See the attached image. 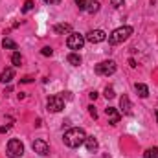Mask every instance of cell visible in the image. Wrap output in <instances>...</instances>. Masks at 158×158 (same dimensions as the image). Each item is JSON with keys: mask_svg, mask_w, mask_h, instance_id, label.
Segmentation results:
<instances>
[{"mask_svg": "<svg viewBox=\"0 0 158 158\" xmlns=\"http://www.w3.org/2000/svg\"><path fill=\"white\" fill-rule=\"evenodd\" d=\"M85 140H86V132H85L83 129H79V127L68 129V131L64 132V136H63L64 145H68V147H72V149H76V147H79V145H83Z\"/></svg>", "mask_w": 158, "mask_h": 158, "instance_id": "cell-1", "label": "cell"}, {"mask_svg": "<svg viewBox=\"0 0 158 158\" xmlns=\"http://www.w3.org/2000/svg\"><path fill=\"white\" fill-rule=\"evenodd\" d=\"M132 35V28L131 26H121V28H116L107 39H109V44H121L123 40H127L129 37Z\"/></svg>", "mask_w": 158, "mask_h": 158, "instance_id": "cell-2", "label": "cell"}, {"mask_svg": "<svg viewBox=\"0 0 158 158\" xmlns=\"http://www.w3.org/2000/svg\"><path fill=\"white\" fill-rule=\"evenodd\" d=\"M116 68H118V64H116V61H112V59H109V61H101V63H98L96 64V74L98 76H112L114 72H116Z\"/></svg>", "mask_w": 158, "mask_h": 158, "instance_id": "cell-3", "label": "cell"}, {"mask_svg": "<svg viewBox=\"0 0 158 158\" xmlns=\"http://www.w3.org/2000/svg\"><path fill=\"white\" fill-rule=\"evenodd\" d=\"M24 155V145L20 140H9L7 142V156L9 158H20Z\"/></svg>", "mask_w": 158, "mask_h": 158, "instance_id": "cell-4", "label": "cell"}, {"mask_svg": "<svg viewBox=\"0 0 158 158\" xmlns=\"http://www.w3.org/2000/svg\"><path fill=\"white\" fill-rule=\"evenodd\" d=\"M66 46L70 50H81L85 46V35H81L77 31H72L68 35V39H66Z\"/></svg>", "mask_w": 158, "mask_h": 158, "instance_id": "cell-5", "label": "cell"}, {"mask_svg": "<svg viewBox=\"0 0 158 158\" xmlns=\"http://www.w3.org/2000/svg\"><path fill=\"white\" fill-rule=\"evenodd\" d=\"M46 107H48V110L50 112H61L63 109H64V99H63V96H52V98H48V101H46Z\"/></svg>", "mask_w": 158, "mask_h": 158, "instance_id": "cell-6", "label": "cell"}, {"mask_svg": "<svg viewBox=\"0 0 158 158\" xmlns=\"http://www.w3.org/2000/svg\"><path fill=\"white\" fill-rule=\"evenodd\" d=\"M85 40L92 42V44H98V42H103L107 40V33L103 30H90L86 35H85Z\"/></svg>", "mask_w": 158, "mask_h": 158, "instance_id": "cell-7", "label": "cell"}, {"mask_svg": "<svg viewBox=\"0 0 158 158\" xmlns=\"http://www.w3.org/2000/svg\"><path fill=\"white\" fill-rule=\"evenodd\" d=\"M31 147H33V151L40 155V156H48L50 155V145L44 142V140H35L33 143H31Z\"/></svg>", "mask_w": 158, "mask_h": 158, "instance_id": "cell-8", "label": "cell"}, {"mask_svg": "<svg viewBox=\"0 0 158 158\" xmlns=\"http://www.w3.org/2000/svg\"><path fill=\"white\" fill-rule=\"evenodd\" d=\"M105 114H107V118H109V123L110 125H116L121 118V114L118 112V109H114V107H109V109H105Z\"/></svg>", "mask_w": 158, "mask_h": 158, "instance_id": "cell-9", "label": "cell"}, {"mask_svg": "<svg viewBox=\"0 0 158 158\" xmlns=\"http://www.w3.org/2000/svg\"><path fill=\"white\" fill-rule=\"evenodd\" d=\"M85 145H86V151H88V153H96L98 147H99V143H98V140H96L94 136H86Z\"/></svg>", "mask_w": 158, "mask_h": 158, "instance_id": "cell-10", "label": "cell"}, {"mask_svg": "<svg viewBox=\"0 0 158 158\" xmlns=\"http://www.w3.org/2000/svg\"><path fill=\"white\" fill-rule=\"evenodd\" d=\"M119 109H121L123 114H131V109H132V107H131V99H129L125 94H123L121 99H119Z\"/></svg>", "mask_w": 158, "mask_h": 158, "instance_id": "cell-11", "label": "cell"}, {"mask_svg": "<svg viewBox=\"0 0 158 158\" xmlns=\"http://www.w3.org/2000/svg\"><path fill=\"white\" fill-rule=\"evenodd\" d=\"M13 77H15V70L13 68H6L2 74H0V83H11L13 81Z\"/></svg>", "mask_w": 158, "mask_h": 158, "instance_id": "cell-12", "label": "cell"}, {"mask_svg": "<svg viewBox=\"0 0 158 158\" xmlns=\"http://www.w3.org/2000/svg\"><path fill=\"white\" fill-rule=\"evenodd\" d=\"M53 31L59 33V35L72 33V26H70V24H55V26H53Z\"/></svg>", "mask_w": 158, "mask_h": 158, "instance_id": "cell-13", "label": "cell"}, {"mask_svg": "<svg viewBox=\"0 0 158 158\" xmlns=\"http://www.w3.org/2000/svg\"><path fill=\"white\" fill-rule=\"evenodd\" d=\"M134 88H136V92H138V96H140V98H143V99H145V98L149 96V88H147V85H143V83H136V85H134Z\"/></svg>", "mask_w": 158, "mask_h": 158, "instance_id": "cell-14", "label": "cell"}, {"mask_svg": "<svg viewBox=\"0 0 158 158\" xmlns=\"http://www.w3.org/2000/svg\"><path fill=\"white\" fill-rule=\"evenodd\" d=\"M66 61H68L72 66H79V64H81V55H79V53H68Z\"/></svg>", "mask_w": 158, "mask_h": 158, "instance_id": "cell-15", "label": "cell"}, {"mask_svg": "<svg viewBox=\"0 0 158 158\" xmlns=\"http://www.w3.org/2000/svg\"><path fill=\"white\" fill-rule=\"evenodd\" d=\"M2 46H4L6 50H17V42L13 39H9V37H6V39L2 40Z\"/></svg>", "mask_w": 158, "mask_h": 158, "instance_id": "cell-16", "label": "cell"}, {"mask_svg": "<svg viewBox=\"0 0 158 158\" xmlns=\"http://www.w3.org/2000/svg\"><path fill=\"white\" fill-rule=\"evenodd\" d=\"M86 11H88L90 15H94V13H98V11H99V2H98V0H92V2L88 4V7H86Z\"/></svg>", "mask_w": 158, "mask_h": 158, "instance_id": "cell-17", "label": "cell"}, {"mask_svg": "<svg viewBox=\"0 0 158 158\" xmlns=\"http://www.w3.org/2000/svg\"><path fill=\"white\" fill-rule=\"evenodd\" d=\"M143 158H158V147H155V149H147V151L143 153Z\"/></svg>", "mask_w": 158, "mask_h": 158, "instance_id": "cell-18", "label": "cell"}, {"mask_svg": "<svg viewBox=\"0 0 158 158\" xmlns=\"http://www.w3.org/2000/svg\"><path fill=\"white\" fill-rule=\"evenodd\" d=\"M33 7H35L33 0H26V2H24V6H22V13H28V11H31Z\"/></svg>", "mask_w": 158, "mask_h": 158, "instance_id": "cell-19", "label": "cell"}, {"mask_svg": "<svg viewBox=\"0 0 158 158\" xmlns=\"http://www.w3.org/2000/svg\"><path fill=\"white\" fill-rule=\"evenodd\" d=\"M11 63H13L15 66H20V63H22V57H20V53H19V52H15V53L11 55Z\"/></svg>", "mask_w": 158, "mask_h": 158, "instance_id": "cell-20", "label": "cell"}, {"mask_svg": "<svg viewBox=\"0 0 158 158\" xmlns=\"http://www.w3.org/2000/svg\"><path fill=\"white\" fill-rule=\"evenodd\" d=\"M76 4H77L79 9H83V11H86V7H88V4L92 2V0H74Z\"/></svg>", "mask_w": 158, "mask_h": 158, "instance_id": "cell-21", "label": "cell"}, {"mask_svg": "<svg viewBox=\"0 0 158 158\" xmlns=\"http://www.w3.org/2000/svg\"><path fill=\"white\" fill-rule=\"evenodd\" d=\"M114 96H116L114 88H112V86H107V88H105V98H107V99H112Z\"/></svg>", "mask_w": 158, "mask_h": 158, "instance_id": "cell-22", "label": "cell"}, {"mask_svg": "<svg viewBox=\"0 0 158 158\" xmlns=\"http://www.w3.org/2000/svg\"><path fill=\"white\" fill-rule=\"evenodd\" d=\"M40 53H42L44 57H52V55H53V50H52L50 46H44V48L40 50Z\"/></svg>", "mask_w": 158, "mask_h": 158, "instance_id": "cell-23", "label": "cell"}, {"mask_svg": "<svg viewBox=\"0 0 158 158\" xmlns=\"http://www.w3.org/2000/svg\"><path fill=\"white\" fill-rule=\"evenodd\" d=\"M88 112H90V116H92L94 119L98 118V110L94 109V105H90V107H88Z\"/></svg>", "mask_w": 158, "mask_h": 158, "instance_id": "cell-24", "label": "cell"}, {"mask_svg": "<svg viewBox=\"0 0 158 158\" xmlns=\"http://www.w3.org/2000/svg\"><path fill=\"white\" fill-rule=\"evenodd\" d=\"M110 6L112 7H121L123 6V0H110Z\"/></svg>", "mask_w": 158, "mask_h": 158, "instance_id": "cell-25", "label": "cell"}, {"mask_svg": "<svg viewBox=\"0 0 158 158\" xmlns=\"http://www.w3.org/2000/svg\"><path fill=\"white\" fill-rule=\"evenodd\" d=\"M20 83H33V77L31 76H26V77L20 79Z\"/></svg>", "mask_w": 158, "mask_h": 158, "instance_id": "cell-26", "label": "cell"}, {"mask_svg": "<svg viewBox=\"0 0 158 158\" xmlns=\"http://www.w3.org/2000/svg\"><path fill=\"white\" fill-rule=\"evenodd\" d=\"M9 129H11V125H4V127H0V134H6Z\"/></svg>", "mask_w": 158, "mask_h": 158, "instance_id": "cell-27", "label": "cell"}, {"mask_svg": "<svg viewBox=\"0 0 158 158\" xmlns=\"http://www.w3.org/2000/svg\"><path fill=\"white\" fill-rule=\"evenodd\" d=\"M129 64H131V68H136L138 64H136V61L134 59H129Z\"/></svg>", "mask_w": 158, "mask_h": 158, "instance_id": "cell-28", "label": "cell"}, {"mask_svg": "<svg viewBox=\"0 0 158 158\" xmlns=\"http://www.w3.org/2000/svg\"><path fill=\"white\" fill-rule=\"evenodd\" d=\"M88 96H90V99H96V98H98V92H96V90H92Z\"/></svg>", "mask_w": 158, "mask_h": 158, "instance_id": "cell-29", "label": "cell"}, {"mask_svg": "<svg viewBox=\"0 0 158 158\" xmlns=\"http://www.w3.org/2000/svg\"><path fill=\"white\" fill-rule=\"evenodd\" d=\"M44 2H46V4H50V6H53V4H59L61 0H44Z\"/></svg>", "mask_w": 158, "mask_h": 158, "instance_id": "cell-30", "label": "cell"}, {"mask_svg": "<svg viewBox=\"0 0 158 158\" xmlns=\"http://www.w3.org/2000/svg\"><path fill=\"white\" fill-rule=\"evenodd\" d=\"M155 116H156V119H158V109H156V110H155Z\"/></svg>", "mask_w": 158, "mask_h": 158, "instance_id": "cell-31", "label": "cell"}, {"mask_svg": "<svg viewBox=\"0 0 158 158\" xmlns=\"http://www.w3.org/2000/svg\"><path fill=\"white\" fill-rule=\"evenodd\" d=\"M103 158H110V156H109V155H105V156H103Z\"/></svg>", "mask_w": 158, "mask_h": 158, "instance_id": "cell-32", "label": "cell"}]
</instances>
